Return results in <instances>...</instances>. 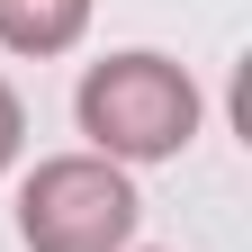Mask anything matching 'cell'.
<instances>
[{
	"label": "cell",
	"instance_id": "1",
	"mask_svg": "<svg viewBox=\"0 0 252 252\" xmlns=\"http://www.w3.org/2000/svg\"><path fill=\"white\" fill-rule=\"evenodd\" d=\"M81 135L99 162H162V153H180L189 135H198V81L180 72L171 54H108L81 72Z\"/></svg>",
	"mask_w": 252,
	"mask_h": 252
},
{
	"label": "cell",
	"instance_id": "2",
	"mask_svg": "<svg viewBox=\"0 0 252 252\" xmlns=\"http://www.w3.org/2000/svg\"><path fill=\"white\" fill-rule=\"evenodd\" d=\"M135 180L99 153H54L18 189V234L27 252H126L135 243Z\"/></svg>",
	"mask_w": 252,
	"mask_h": 252
},
{
	"label": "cell",
	"instance_id": "3",
	"mask_svg": "<svg viewBox=\"0 0 252 252\" xmlns=\"http://www.w3.org/2000/svg\"><path fill=\"white\" fill-rule=\"evenodd\" d=\"M90 0H0V45L9 54H63L81 45Z\"/></svg>",
	"mask_w": 252,
	"mask_h": 252
},
{
	"label": "cell",
	"instance_id": "4",
	"mask_svg": "<svg viewBox=\"0 0 252 252\" xmlns=\"http://www.w3.org/2000/svg\"><path fill=\"white\" fill-rule=\"evenodd\" d=\"M18 135H27V108H18V90L0 81V171L18 162Z\"/></svg>",
	"mask_w": 252,
	"mask_h": 252
}]
</instances>
